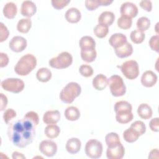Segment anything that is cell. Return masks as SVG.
Segmentation results:
<instances>
[{
    "instance_id": "6da1fadb",
    "label": "cell",
    "mask_w": 159,
    "mask_h": 159,
    "mask_svg": "<svg viewBox=\"0 0 159 159\" xmlns=\"http://www.w3.org/2000/svg\"><path fill=\"white\" fill-rule=\"evenodd\" d=\"M36 126L34 122L24 117L12 122L7 129L9 141L19 148H25L33 142Z\"/></svg>"
},
{
    "instance_id": "7a4b0ae2",
    "label": "cell",
    "mask_w": 159,
    "mask_h": 159,
    "mask_svg": "<svg viewBox=\"0 0 159 159\" xmlns=\"http://www.w3.org/2000/svg\"><path fill=\"white\" fill-rule=\"evenodd\" d=\"M37 60L32 54H26L22 56L14 66L15 72L20 76L29 75L36 66Z\"/></svg>"
},
{
    "instance_id": "3957f363",
    "label": "cell",
    "mask_w": 159,
    "mask_h": 159,
    "mask_svg": "<svg viewBox=\"0 0 159 159\" xmlns=\"http://www.w3.org/2000/svg\"><path fill=\"white\" fill-rule=\"evenodd\" d=\"M81 92V88L78 83L70 82L61 89L60 93V98L63 102L71 104L76 98L80 96Z\"/></svg>"
},
{
    "instance_id": "277c9868",
    "label": "cell",
    "mask_w": 159,
    "mask_h": 159,
    "mask_svg": "<svg viewBox=\"0 0 159 159\" xmlns=\"http://www.w3.org/2000/svg\"><path fill=\"white\" fill-rule=\"evenodd\" d=\"M107 84L111 94L115 97L122 96L126 92V87L123 79L119 75H114L107 79Z\"/></svg>"
},
{
    "instance_id": "5b68a950",
    "label": "cell",
    "mask_w": 159,
    "mask_h": 159,
    "mask_svg": "<svg viewBox=\"0 0 159 159\" xmlns=\"http://www.w3.org/2000/svg\"><path fill=\"white\" fill-rule=\"evenodd\" d=\"M73 62L72 55L67 52H63L58 54L56 57L51 58L49 61V65L56 69H64L70 66Z\"/></svg>"
},
{
    "instance_id": "8992f818",
    "label": "cell",
    "mask_w": 159,
    "mask_h": 159,
    "mask_svg": "<svg viewBox=\"0 0 159 159\" xmlns=\"http://www.w3.org/2000/svg\"><path fill=\"white\" fill-rule=\"evenodd\" d=\"M123 75L129 80H134L139 75V67L135 60H128L119 66Z\"/></svg>"
},
{
    "instance_id": "52a82bcc",
    "label": "cell",
    "mask_w": 159,
    "mask_h": 159,
    "mask_svg": "<svg viewBox=\"0 0 159 159\" xmlns=\"http://www.w3.org/2000/svg\"><path fill=\"white\" fill-rule=\"evenodd\" d=\"M85 153L91 158L96 159L100 158L102 153L101 142L96 139L88 140L85 145Z\"/></svg>"
},
{
    "instance_id": "ba28073f",
    "label": "cell",
    "mask_w": 159,
    "mask_h": 159,
    "mask_svg": "<svg viewBox=\"0 0 159 159\" xmlns=\"http://www.w3.org/2000/svg\"><path fill=\"white\" fill-rule=\"evenodd\" d=\"M1 87L6 91L13 93H19L24 88V81L19 78H7L1 82Z\"/></svg>"
},
{
    "instance_id": "9c48e42d",
    "label": "cell",
    "mask_w": 159,
    "mask_h": 159,
    "mask_svg": "<svg viewBox=\"0 0 159 159\" xmlns=\"http://www.w3.org/2000/svg\"><path fill=\"white\" fill-rule=\"evenodd\" d=\"M39 149L43 155L48 157H51L56 154L57 152V145L56 143L52 140H44L40 143Z\"/></svg>"
},
{
    "instance_id": "30bf717a",
    "label": "cell",
    "mask_w": 159,
    "mask_h": 159,
    "mask_svg": "<svg viewBox=\"0 0 159 159\" xmlns=\"http://www.w3.org/2000/svg\"><path fill=\"white\" fill-rule=\"evenodd\" d=\"M27 44L25 38L21 36H15L9 42V47L12 52L18 53L22 52L26 48Z\"/></svg>"
},
{
    "instance_id": "8fae6325",
    "label": "cell",
    "mask_w": 159,
    "mask_h": 159,
    "mask_svg": "<svg viewBox=\"0 0 159 159\" xmlns=\"http://www.w3.org/2000/svg\"><path fill=\"white\" fill-rule=\"evenodd\" d=\"M138 11L139 10L136 5L131 2L123 3L120 8V12L122 16H125L131 19L137 16Z\"/></svg>"
},
{
    "instance_id": "7c38bea8",
    "label": "cell",
    "mask_w": 159,
    "mask_h": 159,
    "mask_svg": "<svg viewBox=\"0 0 159 159\" xmlns=\"http://www.w3.org/2000/svg\"><path fill=\"white\" fill-rule=\"evenodd\" d=\"M125 154V148L122 143L113 147H107L106 156L108 159H121Z\"/></svg>"
},
{
    "instance_id": "4fadbf2b",
    "label": "cell",
    "mask_w": 159,
    "mask_h": 159,
    "mask_svg": "<svg viewBox=\"0 0 159 159\" xmlns=\"http://www.w3.org/2000/svg\"><path fill=\"white\" fill-rule=\"evenodd\" d=\"M157 79V75L152 71L148 70L144 72L142 75L141 83L143 86L150 88L156 84Z\"/></svg>"
},
{
    "instance_id": "5bb4252c",
    "label": "cell",
    "mask_w": 159,
    "mask_h": 159,
    "mask_svg": "<svg viewBox=\"0 0 159 159\" xmlns=\"http://www.w3.org/2000/svg\"><path fill=\"white\" fill-rule=\"evenodd\" d=\"M37 11V7L35 3L31 1H25L22 2L20 7V13L23 16L30 17Z\"/></svg>"
},
{
    "instance_id": "9a60e30c",
    "label": "cell",
    "mask_w": 159,
    "mask_h": 159,
    "mask_svg": "<svg viewBox=\"0 0 159 159\" xmlns=\"http://www.w3.org/2000/svg\"><path fill=\"white\" fill-rule=\"evenodd\" d=\"M126 42H127L126 36L121 33L112 34L109 40V44L114 47V49L120 47Z\"/></svg>"
},
{
    "instance_id": "2e32d148",
    "label": "cell",
    "mask_w": 159,
    "mask_h": 159,
    "mask_svg": "<svg viewBox=\"0 0 159 159\" xmlns=\"http://www.w3.org/2000/svg\"><path fill=\"white\" fill-rule=\"evenodd\" d=\"M60 119V113L58 111H48L43 116V121L46 124H56Z\"/></svg>"
},
{
    "instance_id": "e0dca14e",
    "label": "cell",
    "mask_w": 159,
    "mask_h": 159,
    "mask_svg": "<svg viewBox=\"0 0 159 159\" xmlns=\"http://www.w3.org/2000/svg\"><path fill=\"white\" fill-rule=\"evenodd\" d=\"M81 142L78 138L73 137L68 139L66 143V149L71 154L77 153L81 148Z\"/></svg>"
},
{
    "instance_id": "ac0fdd59",
    "label": "cell",
    "mask_w": 159,
    "mask_h": 159,
    "mask_svg": "<svg viewBox=\"0 0 159 159\" xmlns=\"http://www.w3.org/2000/svg\"><path fill=\"white\" fill-rule=\"evenodd\" d=\"M81 17L80 11L76 7H71L68 9L65 13V19L70 23H77Z\"/></svg>"
},
{
    "instance_id": "d6986e66",
    "label": "cell",
    "mask_w": 159,
    "mask_h": 159,
    "mask_svg": "<svg viewBox=\"0 0 159 159\" xmlns=\"http://www.w3.org/2000/svg\"><path fill=\"white\" fill-rule=\"evenodd\" d=\"M114 51L117 57L123 58L132 55L133 53V47L130 43L126 42L120 47L114 49Z\"/></svg>"
},
{
    "instance_id": "ffe728a7",
    "label": "cell",
    "mask_w": 159,
    "mask_h": 159,
    "mask_svg": "<svg viewBox=\"0 0 159 159\" xmlns=\"http://www.w3.org/2000/svg\"><path fill=\"white\" fill-rule=\"evenodd\" d=\"M114 19L115 16L112 12L104 11L99 15L98 17V23L108 27L113 24Z\"/></svg>"
},
{
    "instance_id": "44dd1931",
    "label": "cell",
    "mask_w": 159,
    "mask_h": 159,
    "mask_svg": "<svg viewBox=\"0 0 159 159\" xmlns=\"http://www.w3.org/2000/svg\"><path fill=\"white\" fill-rule=\"evenodd\" d=\"M107 85V78L102 74L96 75L93 80V87L99 91L104 89Z\"/></svg>"
},
{
    "instance_id": "7402d4cb",
    "label": "cell",
    "mask_w": 159,
    "mask_h": 159,
    "mask_svg": "<svg viewBox=\"0 0 159 159\" xmlns=\"http://www.w3.org/2000/svg\"><path fill=\"white\" fill-rule=\"evenodd\" d=\"M17 12V6L12 2H9L6 3L3 7V14L7 19H13L16 16Z\"/></svg>"
},
{
    "instance_id": "603a6c76",
    "label": "cell",
    "mask_w": 159,
    "mask_h": 159,
    "mask_svg": "<svg viewBox=\"0 0 159 159\" xmlns=\"http://www.w3.org/2000/svg\"><path fill=\"white\" fill-rule=\"evenodd\" d=\"M137 113L139 117L142 119H148L152 116L153 112L151 107L148 104L142 103L138 107Z\"/></svg>"
},
{
    "instance_id": "cb8c5ba5",
    "label": "cell",
    "mask_w": 159,
    "mask_h": 159,
    "mask_svg": "<svg viewBox=\"0 0 159 159\" xmlns=\"http://www.w3.org/2000/svg\"><path fill=\"white\" fill-rule=\"evenodd\" d=\"M132 107L131 104L125 101H120L116 102L114 111L116 114H123L132 112Z\"/></svg>"
},
{
    "instance_id": "d4e9b609",
    "label": "cell",
    "mask_w": 159,
    "mask_h": 159,
    "mask_svg": "<svg viewBox=\"0 0 159 159\" xmlns=\"http://www.w3.org/2000/svg\"><path fill=\"white\" fill-rule=\"evenodd\" d=\"M81 50L95 49L96 42L94 40L89 36H84L81 38L79 42Z\"/></svg>"
},
{
    "instance_id": "484cf974",
    "label": "cell",
    "mask_w": 159,
    "mask_h": 159,
    "mask_svg": "<svg viewBox=\"0 0 159 159\" xmlns=\"http://www.w3.org/2000/svg\"><path fill=\"white\" fill-rule=\"evenodd\" d=\"M64 114L66 119L70 121L76 120L80 116V112L79 109L75 106L68 107L65 109Z\"/></svg>"
},
{
    "instance_id": "4316f807",
    "label": "cell",
    "mask_w": 159,
    "mask_h": 159,
    "mask_svg": "<svg viewBox=\"0 0 159 159\" xmlns=\"http://www.w3.org/2000/svg\"><path fill=\"white\" fill-rule=\"evenodd\" d=\"M36 78L40 82H47L52 78V72L47 68H41L37 71Z\"/></svg>"
},
{
    "instance_id": "83f0119b",
    "label": "cell",
    "mask_w": 159,
    "mask_h": 159,
    "mask_svg": "<svg viewBox=\"0 0 159 159\" xmlns=\"http://www.w3.org/2000/svg\"><path fill=\"white\" fill-rule=\"evenodd\" d=\"M32 26V21L29 18L21 19L19 20L17 24V30L23 34H26L29 32Z\"/></svg>"
},
{
    "instance_id": "f1b7e54d",
    "label": "cell",
    "mask_w": 159,
    "mask_h": 159,
    "mask_svg": "<svg viewBox=\"0 0 159 159\" xmlns=\"http://www.w3.org/2000/svg\"><path fill=\"white\" fill-rule=\"evenodd\" d=\"M44 132L45 135L49 139H55L60 134V129L56 124H48L45 128Z\"/></svg>"
},
{
    "instance_id": "f546056e",
    "label": "cell",
    "mask_w": 159,
    "mask_h": 159,
    "mask_svg": "<svg viewBox=\"0 0 159 159\" xmlns=\"http://www.w3.org/2000/svg\"><path fill=\"white\" fill-rule=\"evenodd\" d=\"M105 141L107 147H113L121 143L120 139L117 133L110 132L106 135Z\"/></svg>"
},
{
    "instance_id": "4dcf8cb0",
    "label": "cell",
    "mask_w": 159,
    "mask_h": 159,
    "mask_svg": "<svg viewBox=\"0 0 159 159\" xmlns=\"http://www.w3.org/2000/svg\"><path fill=\"white\" fill-rule=\"evenodd\" d=\"M97 56L95 49L81 50V57L82 60L87 63H91L94 61Z\"/></svg>"
},
{
    "instance_id": "1f68e13d",
    "label": "cell",
    "mask_w": 159,
    "mask_h": 159,
    "mask_svg": "<svg viewBox=\"0 0 159 159\" xmlns=\"http://www.w3.org/2000/svg\"><path fill=\"white\" fill-rule=\"evenodd\" d=\"M140 135L132 128L126 129L123 133L124 139L129 143H133L137 140Z\"/></svg>"
},
{
    "instance_id": "d6a6232c",
    "label": "cell",
    "mask_w": 159,
    "mask_h": 159,
    "mask_svg": "<svg viewBox=\"0 0 159 159\" xmlns=\"http://www.w3.org/2000/svg\"><path fill=\"white\" fill-rule=\"evenodd\" d=\"M130 37L132 42L136 44H139L143 42V41L144 40L145 35L143 32L139 30H134L131 32Z\"/></svg>"
},
{
    "instance_id": "836d02e7",
    "label": "cell",
    "mask_w": 159,
    "mask_h": 159,
    "mask_svg": "<svg viewBox=\"0 0 159 159\" xmlns=\"http://www.w3.org/2000/svg\"><path fill=\"white\" fill-rule=\"evenodd\" d=\"M108 32H109L108 27L103 24H98L94 28V33L95 35L97 37L100 39L105 37L107 35Z\"/></svg>"
},
{
    "instance_id": "e575fe53",
    "label": "cell",
    "mask_w": 159,
    "mask_h": 159,
    "mask_svg": "<svg viewBox=\"0 0 159 159\" xmlns=\"http://www.w3.org/2000/svg\"><path fill=\"white\" fill-rule=\"evenodd\" d=\"M132 20L125 16H121L117 20V25L122 29H129L131 27Z\"/></svg>"
},
{
    "instance_id": "d590c367",
    "label": "cell",
    "mask_w": 159,
    "mask_h": 159,
    "mask_svg": "<svg viewBox=\"0 0 159 159\" xmlns=\"http://www.w3.org/2000/svg\"><path fill=\"white\" fill-rule=\"evenodd\" d=\"M134 118V115L132 112L123 114H116V119L120 124H127L130 122Z\"/></svg>"
},
{
    "instance_id": "8d00e7d4",
    "label": "cell",
    "mask_w": 159,
    "mask_h": 159,
    "mask_svg": "<svg viewBox=\"0 0 159 159\" xmlns=\"http://www.w3.org/2000/svg\"><path fill=\"white\" fill-rule=\"evenodd\" d=\"M150 25V21L146 17H141L137 21V27L139 30L142 32L147 30Z\"/></svg>"
},
{
    "instance_id": "74e56055",
    "label": "cell",
    "mask_w": 159,
    "mask_h": 159,
    "mask_svg": "<svg viewBox=\"0 0 159 159\" xmlns=\"http://www.w3.org/2000/svg\"><path fill=\"white\" fill-rule=\"evenodd\" d=\"M132 129H134L135 132H137L140 136L142 135L146 131V127L144 123L140 120H137L133 122L130 127Z\"/></svg>"
},
{
    "instance_id": "f35d334b",
    "label": "cell",
    "mask_w": 159,
    "mask_h": 159,
    "mask_svg": "<svg viewBox=\"0 0 159 159\" xmlns=\"http://www.w3.org/2000/svg\"><path fill=\"white\" fill-rule=\"evenodd\" d=\"M80 74L84 77H90L93 74V68L88 65H82L79 68Z\"/></svg>"
},
{
    "instance_id": "ab89813d",
    "label": "cell",
    "mask_w": 159,
    "mask_h": 159,
    "mask_svg": "<svg viewBox=\"0 0 159 159\" xmlns=\"http://www.w3.org/2000/svg\"><path fill=\"white\" fill-rule=\"evenodd\" d=\"M16 117V112L13 109H7L3 114V119L6 124H8L9 121Z\"/></svg>"
},
{
    "instance_id": "60d3db41",
    "label": "cell",
    "mask_w": 159,
    "mask_h": 159,
    "mask_svg": "<svg viewBox=\"0 0 159 159\" xmlns=\"http://www.w3.org/2000/svg\"><path fill=\"white\" fill-rule=\"evenodd\" d=\"M85 6L89 11H94L101 6V0H86Z\"/></svg>"
},
{
    "instance_id": "b9f144b4",
    "label": "cell",
    "mask_w": 159,
    "mask_h": 159,
    "mask_svg": "<svg viewBox=\"0 0 159 159\" xmlns=\"http://www.w3.org/2000/svg\"><path fill=\"white\" fill-rule=\"evenodd\" d=\"M70 1H65V0H52L51 1L52 6L56 9H61L64 7L66 6Z\"/></svg>"
},
{
    "instance_id": "7bdbcfd3",
    "label": "cell",
    "mask_w": 159,
    "mask_h": 159,
    "mask_svg": "<svg viewBox=\"0 0 159 159\" xmlns=\"http://www.w3.org/2000/svg\"><path fill=\"white\" fill-rule=\"evenodd\" d=\"M9 30L2 22L0 23V42H2L9 37Z\"/></svg>"
},
{
    "instance_id": "ee69618b",
    "label": "cell",
    "mask_w": 159,
    "mask_h": 159,
    "mask_svg": "<svg viewBox=\"0 0 159 159\" xmlns=\"http://www.w3.org/2000/svg\"><path fill=\"white\" fill-rule=\"evenodd\" d=\"M158 40L159 36L158 35H156L152 36L149 40V45L150 48L157 52H158Z\"/></svg>"
},
{
    "instance_id": "f6af8a7d",
    "label": "cell",
    "mask_w": 159,
    "mask_h": 159,
    "mask_svg": "<svg viewBox=\"0 0 159 159\" xmlns=\"http://www.w3.org/2000/svg\"><path fill=\"white\" fill-rule=\"evenodd\" d=\"M24 117L31 120L32 122H34L35 124L36 125H37L39 124V116H38L37 113L34 111H29V112H27L25 114Z\"/></svg>"
},
{
    "instance_id": "bcb514c9",
    "label": "cell",
    "mask_w": 159,
    "mask_h": 159,
    "mask_svg": "<svg viewBox=\"0 0 159 159\" xmlns=\"http://www.w3.org/2000/svg\"><path fill=\"white\" fill-rule=\"evenodd\" d=\"M158 118H153L151 119L149 123V126L150 129L153 132H158L159 131V124H158Z\"/></svg>"
},
{
    "instance_id": "7dc6e473",
    "label": "cell",
    "mask_w": 159,
    "mask_h": 159,
    "mask_svg": "<svg viewBox=\"0 0 159 159\" xmlns=\"http://www.w3.org/2000/svg\"><path fill=\"white\" fill-rule=\"evenodd\" d=\"M9 63V58L6 53H0V66L1 68L5 67Z\"/></svg>"
},
{
    "instance_id": "c3c4849f",
    "label": "cell",
    "mask_w": 159,
    "mask_h": 159,
    "mask_svg": "<svg viewBox=\"0 0 159 159\" xmlns=\"http://www.w3.org/2000/svg\"><path fill=\"white\" fill-rule=\"evenodd\" d=\"M140 7L147 12H150L152 9V4L150 1H142L140 2Z\"/></svg>"
},
{
    "instance_id": "681fc988",
    "label": "cell",
    "mask_w": 159,
    "mask_h": 159,
    "mask_svg": "<svg viewBox=\"0 0 159 159\" xmlns=\"http://www.w3.org/2000/svg\"><path fill=\"white\" fill-rule=\"evenodd\" d=\"M7 104V97L3 93H1V111H4Z\"/></svg>"
},
{
    "instance_id": "f907efd6",
    "label": "cell",
    "mask_w": 159,
    "mask_h": 159,
    "mask_svg": "<svg viewBox=\"0 0 159 159\" xmlns=\"http://www.w3.org/2000/svg\"><path fill=\"white\" fill-rule=\"evenodd\" d=\"M12 158H25V157L22 155V153L17 152H14L12 153Z\"/></svg>"
},
{
    "instance_id": "816d5d0a",
    "label": "cell",
    "mask_w": 159,
    "mask_h": 159,
    "mask_svg": "<svg viewBox=\"0 0 159 159\" xmlns=\"http://www.w3.org/2000/svg\"><path fill=\"white\" fill-rule=\"evenodd\" d=\"M153 154H158V150L157 148L156 149H153L152 150L150 153V155H148V158H153ZM157 157V158H158V155H157L156 156Z\"/></svg>"
}]
</instances>
